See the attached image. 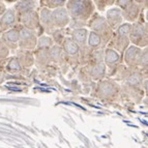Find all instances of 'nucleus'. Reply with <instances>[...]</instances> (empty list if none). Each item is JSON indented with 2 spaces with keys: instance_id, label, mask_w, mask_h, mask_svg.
Here are the masks:
<instances>
[{
  "instance_id": "obj_22",
  "label": "nucleus",
  "mask_w": 148,
  "mask_h": 148,
  "mask_svg": "<svg viewBox=\"0 0 148 148\" xmlns=\"http://www.w3.org/2000/svg\"><path fill=\"white\" fill-rule=\"evenodd\" d=\"M87 45H88V48H89V50H90V52L99 51V50H105L107 47L106 45L103 42L101 37L92 31H89V33H88Z\"/></svg>"
},
{
  "instance_id": "obj_12",
  "label": "nucleus",
  "mask_w": 148,
  "mask_h": 148,
  "mask_svg": "<svg viewBox=\"0 0 148 148\" xmlns=\"http://www.w3.org/2000/svg\"><path fill=\"white\" fill-rule=\"evenodd\" d=\"M18 25V16L14 8H6L3 15L0 17V33L17 27Z\"/></svg>"
},
{
  "instance_id": "obj_25",
  "label": "nucleus",
  "mask_w": 148,
  "mask_h": 148,
  "mask_svg": "<svg viewBox=\"0 0 148 148\" xmlns=\"http://www.w3.org/2000/svg\"><path fill=\"white\" fill-rule=\"evenodd\" d=\"M54 46V42L52 40L51 36H48V35H42L37 38V45H36V49L40 50H50L51 48Z\"/></svg>"
},
{
  "instance_id": "obj_30",
  "label": "nucleus",
  "mask_w": 148,
  "mask_h": 148,
  "mask_svg": "<svg viewBox=\"0 0 148 148\" xmlns=\"http://www.w3.org/2000/svg\"><path fill=\"white\" fill-rule=\"evenodd\" d=\"M10 51L8 49V47L3 44V42L1 40V38H0V61L6 59V58L10 56Z\"/></svg>"
},
{
  "instance_id": "obj_4",
  "label": "nucleus",
  "mask_w": 148,
  "mask_h": 148,
  "mask_svg": "<svg viewBox=\"0 0 148 148\" xmlns=\"http://www.w3.org/2000/svg\"><path fill=\"white\" fill-rule=\"evenodd\" d=\"M87 27L90 29L89 31H92L99 35L106 46L111 40L114 31L108 25L104 16L99 15V12H94L92 17L89 19L87 22Z\"/></svg>"
},
{
  "instance_id": "obj_1",
  "label": "nucleus",
  "mask_w": 148,
  "mask_h": 148,
  "mask_svg": "<svg viewBox=\"0 0 148 148\" xmlns=\"http://www.w3.org/2000/svg\"><path fill=\"white\" fill-rule=\"evenodd\" d=\"M64 8H66L69 16L72 20L81 21L87 23L95 12L93 1L90 0H69L65 2Z\"/></svg>"
},
{
  "instance_id": "obj_17",
  "label": "nucleus",
  "mask_w": 148,
  "mask_h": 148,
  "mask_svg": "<svg viewBox=\"0 0 148 148\" xmlns=\"http://www.w3.org/2000/svg\"><path fill=\"white\" fill-rule=\"evenodd\" d=\"M84 69L88 74L89 78L91 81H101L107 76V69L104 63H96V64H86Z\"/></svg>"
},
{
  "instance_id": "obj_11",
  "label": "nucleus",
  "mask_w": 148,
  "mask_h": 148,
  "mask_svg": "<svg viewBox=\"0 0 148 148\" xmlns=\"http://www.w3.org/2000/svg\"><path fill=\"white\" fill-rule=\"evenodd\" d=\"M19 37H20V26L19 25L17 27L0 33V38L10 51H16L19 49L18 48Z\"/></svg>"
},
{
  "instance_id": "obj_18",
  "label": "nucleus",
  "mask_w": 148,
  "mask_h": 148,
  "mask_svg": "<svg viewBox=\"0 0 148 148\" xmlns=\"http://www.w3.org/2000/svg\"><path fill=\"white\" fill-rule=\"evenodd\" d=\"M104 17L108 25L111 27L113 31H115L123 23V18H122L121 10L116 6H113V8H110L109 10H107L106 16H104Z\"/></svg>"
},
{
  "instance_id": "obj_27",
  "label": "nucleus",
  "mask_w": 148,
  "mask_h": 148,
  "mask_svg": "<svg viewBox=\"0 0 148 148\" xmlns=\"http://www.w3.org/2000/svg\"><path fill=\"white\" fill-rule=\"evenodd\" d=\"M96 63H104V50L93 51V52H91L90 55H89L86 64H96Z\"/></svg>"
},
{
  "instance_id": "obj_29",
  "label": "nucleus",
  "mask_w": 148,
  "mask_h": 148,
  "mask_svg": "<svg viewBox=\"0 0 148 148\" xmlns=\"http://www.w3.org/2000/svg\"><path fill=\"white\" fill-rule=\"evenodd\" d=\"M114 3H115V1H110V0H101V1H93V4L94 6H95L97 10H99V12H104L105 10H106L107 6H112V5H114Z\"/></svg>"
},
{
  "instance_id": "obj_7",
  "label": "nucleus",
  "mask_w": 148,
  "mask_h": 148,
  "mask_svg": "<svg viewBox=\"0 0 148 148\" xmlns=\"http://www.w3.org/2000/svg\"><path fill=\"white\" fill-rule=\"evenodd\" d=\"M62 51H63L64 59L69 66L77 67L80 65V50L79 47L74 42V40L69 36L64 38L61 45Z\"/></svg>"
},
{
  "instance_id": "obj_14",
  "label": "nucleus",
  "mask_w": 148,
  "mask_h": 148,
  "mask_svg": "<svg viewBox=\"0 0 148 148\" xmlns=\"http://www.w3.org/2000/svg\"><path fill=\"white\" fill-rule=\"evenodd\" d=\"M141 52H142V49L136 47V46H133V45H130L122 55V61L125 63V66L137 67Z\"/></svg>"
},
{
  "instance_id": "obj_9",
  "label": "nucleus",
  "mask_w": 148,
  "mask_h": 148,
  "mask_svg": "<svg viewBox=\"0 0 148 148\" xmlns=\"http://www.w3.org/2000/svg\"><path fill=\"white\" fill-rule=\"evenodd\" d=\"M20 26V37H19V44L18 48L24 51H30L33 52L36 49L37 45V36L30 30Z\"/></svg>"
},
{
  "instance_id": "obj_21",
  "label": "nucleus",
  "mask_w": 148,
  "mask_h": 148,
  "mask_svg": "<svg viewBox=\"0 0 148 148\" xmlns=\"http://www.w3.org/2000/svg\"><path fill=\"white\" fill-rule=\"evenodd\" d=\"M38 8V1H18L14 5V10L17 16L24 15L26 12L34 10Z\"/></svg>"
},
{
  "instance_id": "obj_8",
  "label": "nucleus",
  "mask_w": 148,
  "mask_h": 148,
  "mask_svg": "<svg viewBox=\"0 0 148 148\" xmlns=\"http://www.w3.org/2000/svg\"><path fill=\"white\" fill-rule=\"evenodd\" d=\"M123 63L122 55H120L115 50L111 48H106L104 50V64L107 69V76L108 78L114 77L116 74L117 69Z\"/></svg>"
},
{
  "instance_id": "obj_6",
  "label": "nucleus",
  "mask_w": 148,
  "mask_h": 148,
  "mask_svg": "<svg viewBox=\"0 0 148 148\" xmlns=\"http://www.w3.org/2000/svg\"><path fill=\"white\" fill-rule=\"evenodd\" d=\"M18 22H19V25H21L22 27L35 33L37 38L44 35V30L40 25V18H38L37 10L28 12L24 15L18 16Z\"/></svg>"
},
{
  "instance_id": "obj_28",
  "label": "nucleus",
  "mask_w": 148,
  "mask_h": 148,
  "mask_svg": "<svg viewBox=\"0 0 148 148\" xmlns=\"http://www.w3.org/2000/svg\"><path fill=\"white\" fill-rule=\"evenodd\" d=\"M51 38L54 42V45L57 46H61L63 42L64 38L66 37V32H65V28L64 29H55L51 35Z\"/></svg>"
},
{
  "instance_id": "obj_19",
  "label": "nucleus",
  "mask_w": 148,
  "mask_h": 148,
  "mask_svg": "<svg viewBox=\"0 0 148 148\" xmlns=\"http://www.w3.org/2000/svg\"><path fill=\"white\" fill-rule=\"evenodd\" d=\"M33 57H34V65L37 69L40 71H45L51 65L49 57V50H40L35 49L33 52Z\"/></svg>"
},
{
  "instance_id": "obj_31",
  "label": "nucleus",
  "mask_w": 148,
  "mask_h": 148,
  "mask_svg": "<svg viewBox=\"0 0 148 148\" xmlns=\"http://www.w3.org/2000/svg\"><path fill=\"white\" fill-rule=\"evenodd\" d=\"M78 77H79V80L80 81H82L83 83H85V84H89V83H91V79L89 78L88 74L86 73V71L84 69V67L82 66L81 69L79 71V75H78Z\"/></svg>"
},
{
  "instance_id": "obj_16",
  "label": "nucleus",
  "mask_w": 148,
  "mask_h": 148,
  "mask_svg": "<svg viewBox=\"0 0 148 148\" xmlns=\"http://www.w3.org/2000/svg\"><path fill=\"white\" fill-rule=\"evenodd\" d=\"M52 19L56 29H64V28H66L69 24V21H71L69 12H67L66 8H64V6L52 10Z\"/></svg>"
},
{
  "instance_id": "obj_24",
  "label": "nucleus",
  "mask_w": 148,
  "mask_h": 148,
  "mask_svg": "<svg viewBox=\"0 0 148 148\" xmlns=\"http://www.w3.org/2000/svg\"><path fill=\"white\" fill-rule=\"evenodd\" d=\"M65 2L66 1H63V0H42V1H38V4H40V8H46L50 10H54L56 8L64 6Z\"/></svg>"
},
{
  "instance_id": "obj_32",
  "label": "nucleus",
  "mask_w": 148,
  "mask_h": 148,
  "mask_svg": "<svg viewBox=\"0 0 148 148\" xmlns=\"http://www.w3.org/2000/svg\"><path fill=\"white\" fill-rule=\"evenodd\" d=\"M6 5H5L4 2H2V1H0V17L3 15V12L6 10Z\"/></svg>"
},
{
  "instance_id": "obj_23",
  "label": "nucleus",
  "mask_w": 148,
  "mask_h": 148,
  "mask_svg": "<svg viewBox=\"0 0 148 148\" xmlns=\"http://www.w3.org/2000/svg\"><path fill=\"white\" fill-rule=\"evenodd\" d=\"M5 71L10 74H23L25 73V71L23 69V67L21 66L20 62L18 61V59L15 56L10 57L5 63Z\"/></svg>"
},
{
  "instance_id": "obj_3",
  "label": "nucleus",
  "mask_w": 148,
  "mask_h": 148,
  "mask_svg": "<svg viewBox=\"0 0 148 148\" xmlns=\"http://www.w3.org/2000/svg\"><path fill=\"white\" fill-rule=\"evenodd\" d=\"M95 94L104 101H116L120 97V85L114 79H104L96 83Z\"/></svg>"
},
{
  "instance_id": "obj_15",
  "label": "nucleus",
  "mask_w": 148,
  "mask_h": 148,
  "mask_svg": "<svg viewBox=\"0 0 148 148\" xmlns=\"http://www.w3.org/2000/svg\"><path fill=\"white\" fill-rule=\"evenodd\" d=\"M141 12H142V10H141L140 6L138 5L137 1H134V0H132L126 8H124L123 10H121L123 21H125L126 23H130V24H133V23H135L138 20Z\"/></svg>"
},
{
  "instance_id": "obj_10",
  "label": "nucleus",
  "mask_w": 148,
  "mask_h": 148,
  "mask_svg": "<svg viewBox=\"0 0 148 148\" xmlns=\"http://www.w3.org/2000/svg\"><path fill=\"white\" fill-rule=\"evenodd\" d=\"M37 12H38V18H40V25L44 30V34L50 36L53 33V31L56 29L53 23L52 10L46 8H38Z\"/></svg>"
},
{
  "instance_id": "obj_2",
  "label": "nucleus",
  "mask_w": 148,
  "mask_h": 148,
  "mask_svg": "<svg viewBox=\"0 0 148 148\" xmlns=\"http://www.w3.org/2000/svg\"><path fill=\"white\" fill-rule=\"evenodd\" d=\"M132 24L123 22L122 24L113 32L111 40L109 42L106 48H111L118 52L120 55H123L124 51L131 45L130 42V32H131Z\"/></svg>"
},
{
  "instance_id": "obj_20",
  "label": "nucleus",
  "mask_w": 148,
  "mask_h": 148,
  "mask_svg": "<svg viewBox=\"0 0 148 148\" xmlns=\"http://www.w3.org/2000/svg\"><path fill=\"white\" fill-rule=\"evenodd\" d=\"M15 57L20 62L21 66L23 67L25 72H28L33 65H34V57L30 51H24V50L18 49L16 50Z\"/></svg>"
},
{
  "instance_id": "obj_5",
  "label": "nucleus",
  "mask_w": 148,
  "mask_h": 148,
  "mask_svg": "<svg viewBox=\"0 0 148 148\" xmlns=\"http://www.w3.org/2000/svg\"><path fill=\"white\" fill-rule=\"evenodd\" d=\"M130 42L133 46L143 49L147 48L148 45V28L147 23L143 21V12H141L139 19L132 24L130 32Z\"/></svg>"
},
{
  "instance_id": "obj_13",
  "label": "nucleus",
  "mask_w": 148,
  "mask_h": 148,
  "mask_svg": "<svg viewBox=\"0 0 148 148\" xmlns=\"http://www.w3.org/2000/svg\"><path fill=\"white\" fill-rule=\"evenodd\" d=\"M49 57H50V61L51 64H55V65H58L60 67V69L62 71V73H66V71L69 69V65L65 62L64 59V55L63 51H62L61 46H57L54 45L51 49L49 50Z\"/></svg>"
},
{
  "instance_id": "obj_26",
  "label": "nucleus",
  "mask_w": 148,
  "mask_h": 148,
  "mask_svg": "<svg viewBox=\"0 0 148 148\" xmlns=\"http://www.w3.org/2000/svg\"><path fill=\"white\" fill-rule=\"evenodd\" d=\"M137 67H138L140 71H142L143 73H145V74L148 73V49L147 48L142 49V52H141Z\"/></svg>"
}]
</instances>
